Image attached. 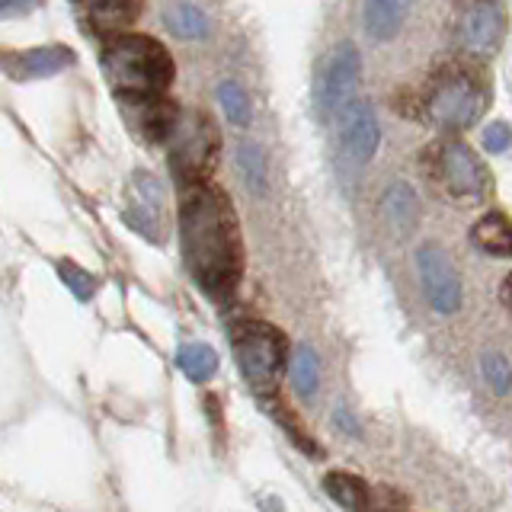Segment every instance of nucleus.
Returning <instances> with one entry per match:
<instances>
[{"mask_svg": "<svg viewBox=\"0 0 512 512\" xmlns=\"http://www.w3.org/2000/svg\"><path fill=\"white\" fill-rule=\"evenodd\" d=\"M423 170L448 199L464 205L484 202L493 192V176L484 167V160L458 138H442L429 144L423 151Z\"/></svg>", "mask_w": 512, "mask_h": 512, "instance_id": "nucleus-4", "label": "nucleus"}, {"mask_svg": "<svg viewBox=\"0 0 512 512\" xmlns=\"http://www.w3.org/2000/svg\"><path fill=\"white\" fill-rule=\"evenodd\" d=\"M218 103L224 109V116H228L231 125L237 128H247L253 122V103L247 90L237 84V80H221L218 84Z\"/></svg>", "mask_w": 512, "mask_h": 512, "instance_id": "nucleus-21", "label": "nucleus"}, {"mask_svg": "<svg viewBox=\"0 0 512 512\" xmlns=\"http://www.w3.org/2000/svg\"><path fill=\"white\" fill-rule=\"evenodd\" d=\"M487 100L490 87L484 71L474 61L455 58L439 64L436 74L429 77L420 109L429 122H436L445 132H464V128L477 125V119L484 116Z\"/></svg>", "mask_w": 512, "mask_h": 512, "instance_id": "nucleus-3", "label": "nucleus"}, {"mask_svg": "<svg viewBox=\"0 0 512 512\" xmlns=\"http://www.w3.org/2000/svg\"><path fill=\"white\" fill-rule=\"evenodd\" d=\"M176 365H180V372L189 378V381H208L215 378L218 372V352L208 346V343H186L176 352Z\"/></svg>", "mask_w": 512, "mask_h": 512, "instance_id": "nucleus-20", "label": "nucleus"}, {"mask_svg": "<svg viewBox=\"0 0 512 512\" xmlns=\"http://www.w3.org/2000/svg\"><path fill=\"white\" fill-rule=\"evenodd\" d=\"M55 269H58L61 282L68 285L71 292H74V298L84 301V298H93V295H96V279L90 276L87 269H80V266H77V263H71V260H58V266H55Z\"/></svg>", "mask_w": 512, "mask_h": 512, "instance_id": "nucleus-25", "label": "nucleus"}, {"mask_svg": "<svg viewBox=\"0 0 512 512\" xmlns=\"http://www.w3.org/2000/svg\"><path fill=\"white\" fill-rule=\"evenodd\" d=\"M484 148H487L490 154H503V151H509V148H512V125H506V122H493V125H487V128H484Z\"/></svg>", "mask_w": 512, "mask_h": 512, "instance_id": "nucleus-26", "label": "nucleus"}, {"mask_svg": "<svg viewBox=\"0 0 512 512\" xmlns=\"http://www.w3.org/2000/svg\"><path fill=\"white\" fill-rule=\"evenodd\" d=\"M132 186H135V202L128 205V212H125L128 228H135L138 234L154 240V244H164V237H167V199H164V189H160V180L151 176L148 170H135Z\"/></svg>", "mask_w": 512, "mask_h": 512, "instance_id": "nucleus-10", "label": "nucleus"}, {"mask_svg": "<svg viewBox=\"0 0 512 512\" xmlns=\"http://www.w3.org/2000/svg\"><path fill=\"white\" fill-rule=\"evenodd\" d=\"M288 368H292V384H295V391L301 397H314L317 391V384H320V359H317V352L311 346H298L295 349V356L292 362H288Z\"/></svg>", "mask_w": 512, "mask_h": 512, "instance_id": "nucleus-22", "label": "nucleus"}, {"mask_svg": "<svg viewBox=\"0 0 512 512\" xmlns=\"http://www.w3.org/2000/svg\"><path fill=\"white\" fill-rule=\"evenodd\" d=\"M144 0H93L90 4V26L96 32H106V36H122L128 26H135L141 16Z\"/></svg>", "mask_w": 512, "mask_h": 512, "instance_id": "nucleus-16", "label": "nucleus"}, {"mask_svg": "<svg viewBox=\"0 0 512 512\" xmlns=\"http://www.w3.org/2000/svg\"><path fill=\"white\" fill-rule=\"evenodd\" d=\"M74 64V52L68 45H39V48H23V52L7 55L4 71L13 80H42L68 71Z\"/></svg>", "mask_w": 512, "mask_h": 512, "instance_id": "nucleus-13", "label": "nucleus"}, {"mask_svg": "<svg viewBox=\"0 0 512 512\" xmlns=\"http://www.w3.org/2000/svg\"><path fill=\"white\" fill-rule=\"evenodd\" d=\"M183 256L205 295L231 298L244 276V240L231 196L212 180L183 186Z\"/></svg>", "mask_w": 512, "mask_h": 512, "instance_id": "nucleus-1", "label": "nucleus"}, {"mask_svg": "<svg viewBox=\"0 0 512 512\" xmlns=\"http://www.w3.org/2000/svg\"><path fill=\"white\" fill-rule=\"evenodd\" d=\"M362 77V55L352 42H343L327 61L324 80H320V112L333 116V112H343L346 103L356 100V87Z\"/></svg>", "mask_w": 512, "mask_h": 512, "instance_id": "nucleus-9", "label": "nucleus"}, {"mask_svg": "<svg viewBox=\"0 0 512 512\" xmlns=\"http://www.w3.org/2000/svg\"><path fill=\"white\" fill-rule=\"evenodd\" d=\"M381 208L394 234L400 237L413 234L416 224H420V199H416L410 183H391V189L384 192V199H381Z\"/></svg>", "mask_w": 512, "mask_h": 512, "instance_id": "nucleus-15", "label": "nucleus"}, {"mask_svg": "<svg viewBox=\"0 0 512 512\" xmlns=\"http://www.w3.org/2000/svg\"><path fill=\"white\" fill-rule=\"evenodd\" d=\"M506 39V10L500 0H471L461 10L458 20V42L464 55L471 58H493Z\"/></svg>", "mask_w": 512, "mask_h": 512, "instance_id": "nucleus-7", "label": "nucleus"}, {"mask_svg": "<svg viewBox=\"0 0 512 512\" xmlns=\"http://www.w3.org/2000/svg\"><path fill=\"white\" fill-rule=\"evenodd\" d=\"M128 122L138 135L151 141H167L173 135L176 122H180L183 109L167 96H148V100H119Z\"/></svg>", "mask_w": 512, "mask_h": 512, "instance_id": "nucleus-12", "label": "nucleus"}, {"mask_svg": "<svg viewBox=\"0 0 512 512\" xmlns=\"http://www.w3.org/2000/svg\"><path fill=\"white\" fill-rule=\"evenodd\" d=\"M237 170H240L244 183L253 192H263L266 189V157H263V151L256 148L253 141H244L237 148Z\"/></svg>", "mask_w": 512, "mask_h": 512, "instance_id": "nucleus-23", "label": "nucleus"}, {"mask_svg": "<svg viewBox=\"0 0 512 512\" xmlns=\"http://www.w3.org/2000/svg\"><path fill=\"white\" fill-rule=\"evenodd\" d=\"M480 368H484V378L496 394L512 391V368H509V359L503 356V352H484Z\"/></svg>", "mask_w": 512, "mask_h": 512, "instance_id": "nucleus-24", "label": "nucleus"}, {"mask_svg": "<svg viewBox=\"0 0 512 512\" xmlns=\"http://www.w3.org/2000/svg\"><path fill=\"white\" fill-rule=\"evenodd\" d=\"M234 356L240 375L256 394H276L288 365V340L279 327L266 320H240L234 327Z\"/></svg>", "mask_w": 512, "mask_h": 512, "instance_id": "nucleus-5", "label": "nucleus"}, {"mask_svg": "<svg viewBox=\"0 0 512 512\" xmlns=\"http://www.w3.org/2000/svg\"><path fill=\"white\" fill-rule=\"evenodd\" d=\"M471 244L490 256H512V218L506 212H487L471 228Z\"/></svg>", "mask_w": 512, "mask_h": 512, "instance_id": "nucleus-17", "label": "nucleus"}, {"mask_svg": "<svg viewBox=\"0 0 512 512\" xmlns=\"http://www.w3.org/2000/svg\"><path fill=\"white\" fill-rule=\"evenodd\" d=\"M324 487L346 512H372V487L362 477L349 471H330L324 477Z\"/></svg>", "mask_w": 512, "mask_h": 512, "instance_id": "nucleus-18", "label": "nucleus"}, {"mask_svg": "<svg viewBox=\"0 0 512 512\" xmlns=\"http://www.w3.org/2000/svg\"><path fill=\"white\" fill-rule=\"evenodd\" d=\"M39 7V0H0V20H20Z\"/></svg>", "mask_w": 512, "mask_h": 512, "instance_id": "nucleus-27", "label": "nucleus"}, {"mask_svg": "<svg viewBox=\"0 0 512 512\" xmlns=\"http://www.w3.org/2000/svg\"><path fill=\"white\" fill-rule=\"evenodd\" d=\"M164 23L173 36H180V39H208V32H212L205 10L192 4V0H176V4H170L164 13Z\"/></svg>", "mask_w": 512, "mask_h": 512, "instance_id": "nucleus-19", "label": "nucleus"}, {"mask_svg": "<svg viewBox=\"0 0 512 512\" xmlns=\"http://www.w3.org/2000/svg\"><path fill=\"white\" fill-rule=\"evenodd\" d=\"M381 125L375 116V106L368 100H352L343 109V151L352 164L365 167L378 154Z\"/></svg>", "mask_w": 512, "mask_h": 512, "instance_id": "nucleus-11", "label": "nucleus"}, {"mask_svg": "<svg viewBox=\"0 0 512 512\" xmlns=\"http://www.w3.org/2000/svg\"><path fill=\"white\" fill-rule=\"evenodd\" d=\"M103 74L119 100H148V96H167L176 61L170 48L144 32H122L112 36L103 48Z\"/></svg>", "mask_w": 512, "mask_h": 512, "instance_id": "nucleus-2", "label": "nucleus"}, {"mask_svg": "<svg viewBox=\"0 0 512 512\" xmlns=\"http://www.w3.org/2000/svg\"><path fill=\"white\" fill-rule=\"evenodd\" d=\"M167 141H170V167L183 186L205 183L212 176L221 154V135L212 116H205V112H183Z\"/></svg>", "mask_w": 512, "mask_h": 512, "instance_id": "nucleus-6", "label": "nucleus"}, {"mask_svg": "<svg viewBox=\"0 0 512 512\" xmlns=\"http://www.w3.org/2000/svg\"><path fill=\"white\" fill-rule=\"evenodd\" d=\"M413 0H365L362 23L375 42H391L404 29Z\"/></svg>", "mask_w": 512, "mask_h": 512, "instance_id": "nucleus-14", "label": "nucleus"}, {"mask_svg": "<svg viewBox=\"0 0 512 512\" xmlns=\"http://www.w3.org/2000/svg\"><path fill=\"white\" fill-rule=\"evenodd\" d=\"M416 269L432 308L439 314H455L461 308V279L448 250L442 244H423L416 250Z\"/></svg>", "mask_w": 512, "mask_h": 512, "instance_id": "nucleus-8", "label": "nucleus"}, {"mask_svg": "<svg viewBox=\"0 0 512 512\" xmlns=\"http://www.w3.org/2000/svg\"><path fill=\"white\" fill-rule=\"evenodd\" d=\"M503 301H506V308L512 311V272H509V279L503 285Z\"/></svg>", "mask_w": 512, "mask_h": 512, "instance_id": "nucleus-28", "label": "nucleus"}]
</instances>
